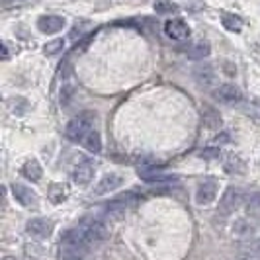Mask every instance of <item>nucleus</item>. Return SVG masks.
<instances>
[{
    "mask_svg": "<svg viewBox=\"0 0 260 260\" xmlns=\"http://www.w3.org/2000/svg\"><path fill=\"white\" fill-rule=\"evenodd\" d=\"M88 250H90V245L84 241V237L80 235L78 227L67 231L61 237V247H59L61 260H84Z\"/></svg>",
    "mask_w": 260,
    "mask_h": 260,
    "instance_id": "obj_1",
    "label": "nucleus"
},
{
    "mask_svg": "<svg viewBox=\"0 0 260 260\" xmlns=\"http://www.w3.org/2000/svg\"><path fill=\"white\" fill-rule=\"evenodd\" d=\"M94 119H96V112H82V114L75 116L69 121V125H67V139L75 141V143H82L84 137L92 131Z\"/></svg>",
    "mask_w": 260,
    "mask_h": 260,
    "instance_id": "obj_2",
    "label": "nucleus"
},
{
    "mask_svg": "<svg viewBox=\"0 0 260 260\" xmlns=\"http://www.w3.org/2000/svg\"><path fill=\"white\" fill-rule=\"evenodd\" d=\"M78 231L80 235L84 237V241L94 247V245H98V243H102L108 239V225L104 221H100V219H88V221H84L82 225H78Z\"/></svg>",
    "mask_w": 260,
    "mask_h": 260,
    "instance_id": "obj_3",
    "label": "nucleus"
},
{
    "mask_svg": "<svg viewBox=\"0 0 260 260\" xmlns=\"http://www.w3.org/2000/svg\"><path fill=\"white\" fill-rule=\"evenodd\" d=\"M243 202V190L237 188V186H229L225 192H223L221 200H219V206H217V213L221 217H227L235 213V209L241 206Z\"/></svg>",
    "mask_w": 260,
    "mask_h": 260,
    "instance_id": "obj_4",
    "label": "nucleus"
},
{
    "mask_svg": "<svg viewBox=\"0 0 260 260\" xmlns=\"http://www.w3.org/2000/svg\"><path fill=\"white\" fill-rule=\"evenodd\" d=\"M137 176L149 184H169L178 180V176H174V174H165L162 167H151V165L139 167L137 169Z\"/></svg>",
    "mask_w": 260,
    "mask_h": 260,
    "instance_id": "obj_5",
    "label": "nucleus"
},
{
    "mask_svg": "<svg viewBox=\"0 0 260 260\" xmlns=\"http://www.w3.org/2000/svg\"><path fill=\"white\" fill-rule=\"evenodd\" d=\"M135 200H137V198H135L133 192L117 196V198H114L110 204H106L104 206L106 215H112V217H121V215H125V213H127V209L133 208Z\"/></svg>",
    "mask_w": 260,
    "mask_h": 260,
    "instance_id": "obj_6",
    "label": "nucleus"
},
{
    "mask_svg": "<svg viewBox=\"0 0 260 260\" xmlns=\"http://www.w3.org/2000/svg\"><path fill=\"white\" fill-rule=\"evenodd\" d=\"M194 75L196 84L202 88V90H209V88H215L217 86V73L211 65H200L192 71Z\"/></svg>",
    "mask_w": 260,
    "mask_h": 260,
    "instance_id": "obj_7",
    "label": "nucleus"
},
{
    "mask_svg": "<svg viewBox=\"0 0 260 260\" xmlns=\"http://www.w3.org/2000/svg\"><path fill=\"white\" fill-rule=\"evenodd\" d=\"M94 172H96V169H94L92 160H80L77 165V169L73 170V182H75V186L86 188L92 182V178H94Z\"/></svg>",
    "mask_w": 260,
    "mask_h": 260,
    "instance_id": "obj_8",
    "label": "nucleus"
},
{
    "mask_svg": "<svg viewBox=\"0 0 260 260\" xmlns=\"http://www.w3.org/2000/svg\"><path fill=\"white\" fill-rule=\"evenodd\" d=\"M123 184V176L121 174H114V172H110V174H106L100 178V182L96 184V188H94V192L92 196H108L112 194V192H116L117 188Z\"/></svg>",
    "mask_w": 260,
    "mask_h": 260,
    "instance_id": "obj_9",
    "label": "nucleus"
},
{
    "mask_svg": "<svg viewBox=\"0 0 260 260\" xmlns=\"http://www.w3.org/2000/svg\"><path fill=\"white\" fill-rule=\"evenodd\" d=\"M165 34L174 41H184L190 38V26L184 22L182 18H174L165 24Z\"/></svg>",
    "mask_w": 260,
    "mask_h": 260,
    "instance_id": "obj_10",
    "label": "nucleus"
},
{
    "mask_svg": "<svg viewBox=\"0 0 260 260\" xmlns=\"http://www.w3.org/2000/svg\"><path fill=\"white\" fill-rule=\"evenodd\" d=\"M215 98H217L221 104L233 106V104H239V102L243 100V92H241L239 86H235V84H221V86L215 90Z\"/></svg>",
    "mask_w": 260,
    "mask_h": 260,
    "instance_id": "obj_11",
    "label": "nucleus"
},
{
    "mask_svg": "<svg viewBox=\"0 0 260 260\" xmlns=\"http://www.w3.org/2000/svg\"><path fill=\"white\" fill-rule=\"evenodd\" d=\"M65 26L67 22L63 16H41L38 20V29L41 34H47V36L59 34Z\"/></svg>",
    "mask_w": 260,
    "mask_h": 260,
    "instance_id": "obj_12",
    "label": "nucleus"
},
{
    "mask_svg": "<svg viewBox=\"0 0 260 260\" xmlns=\"http://www.w3.org/2000/svg\"><path fill=\"white\" fill-rule=\"evenodd\" d=\"M26 231L31 237H38V239H47L53 233V221L49 219H43V217H36V219H29L26 225Z\"/></svg>",
    "mask_w": 260,
    "mask_h": 260,
    "instance_id": "obj_13",
    "label": "nucleus"
},
{
    "mask_svg": "<svg viewBox=\"0 0 260 260\" xmlns=\"http://www.w3.org/2000/svg\"><path fill=\"white\" fill-rule=\"evenodd\" d=\"M10 190H12V196L16 198V202L22 204V206L29 208V206H36V204H38V196H36V192H34L31 188L24 186V184L14 182L12 186H10Z\"/></svg>",
    "mask_w": 260,
    "mask_h": 260,
    "instance_id": "obj_14",
    "label": "nucleus"
},
{
    "mask_svg": "<svg viewBox=\"0 0 260 260\" xmlns=\"http://www.w3.org/2000/svg\"><path fill=\"white\" fill-rule=\"evenodd\" d=\"M217 196V182L215 180H208V182L200 184L196 190V204L200 206H208L215 200Z\"/></svg>",
    "mask_w": 260,
    "mask_h": 260,
    "instance_id": "obj_15",
    "label": "nucleus"
},
{
    "mask_svg": "<svg viewBox=\"0 0 260 260\" xmlns=\"http://www.w3.org/2000/svg\"><path fill=\"white\" fill-rule=\"evenodd\" d=\"M209 53H211V47H209L208 41H196L184 49V55L188 59H206V57H209Z\"/></svg>",
    "mask_w": 260,
    "mask_h": 260,
    "instance_id": "obj_16",
    "label": "nucleus"
},
{
    "mask_svg": "<svg viewBox=\"0 0 260 260\" xmlns=\"http://www.w3.org/2000/svg\"><path fill=\"white\" fill-rule=\"evenodd\" d=\"M82 145H84L86 151H90L92 155H98V153L102 151V137H100V133L96 129H92L90 133L84 137Z\"/></svg>",
    "mask_w": 260,
    "mask_h": 260,
    "instance_id": "obj_17",
    "label": "nucleus"
},
{
    "mask_svg": "<svg viewBox=\"0 0 260 260\" xmlns=\"http://www.w3.org/2000/svg\"><path fill=\"white\" fill-rule=\"evenodd\" d=\"M22 174H24V178H27V180L38 182L39 178H41V174H43V170H41L38 160H27L26 165L22 167Z\"/></svg>",
    "mask_w": 260,
    "mask_h": 260,
    "instance_id": "obj_18",
    "label": "nucleus"
},
{
    "mask_svg": "<svg viewBox=\"0 0 260 260\" xmlns=\"http://www.w3.org/2000/svg\"><path fill=\"white\" fill-rule=\"evenodd\" d=\"M221 22H223V27L227 29V31H241L243 29V20H241V16H237V14H229L225 12L221 16Z\"/></svg>",
    "mask_w": 260,
    "mask_h": 260,
    "instance_id": "obj_19",
    "label": "nucleus"
},
{
    "mask_svg": "<svg viewBox=\"0 0 260 260\" xmlns=\"http://www.w3.org/2000/svg\"><path fill=\"white\" fill-rule=\"evenodd\" d=\"M247 213H248V217L260 219V192H254V194L248 196V200H247Z\"/></svg>",
    "mask_w": 260,
    "mask_h": 260,
    "instance_id": "obj_20",
    "label": "nucleus"
},
{
    "mask_svg": "<svg viewBox=\"0 0 260 260\" xmlns=\"http://www.w3.org/2000/svg\"><path fill=\"white\" fill-rule=\"evenodd\" d=\"M63 47H65V39H53V41H47V43H45L43 53L53 57V55H57L59 51H63Z\"/></svg>",
    "mask_w": 260,
    "mask_h": 260,
    "instance_id": "obj_21",
    "label": "nucleus"
},
{
    "mask_svg": "<svg viewBox=\"0 0 260 260\" xmlns=\"http://www.w3.org/2000/svg\"><path fill=\"white\" fill-rule=\"evenodd\" d=\"M155 10L156 14H172L178 12V6L170 0H158V2H155Z\"/></svg>",
    "mask_w": 260,
    "mask_h": 260,
    "instance_id": "obj_22",
    "label": "nucleus"
},
{
    "mask_svg": "<svg viewBox=\"0 0 260 260\" xmlns=\"http://www.w3.org/2000/svg\"><path fill=\"white\" fill-rule=\"evenodd\" d=\"M225 170H227L229 174H233V172H237V174H243V172H245V165H243L239 158L231 156V158L225 162Z\"/></svg>",
    "mask_w": 260,
    "mask_h": 260,
    "instance_id": "obj_23",
    "label": "nucleus"
},
{
    "mask_svg": "<svg viewBox=\"0 0 260 260\" xmlns=\"http://www.w3.org/2000/svg\"><path fill=\"white\" fill-rule=\"evenodd\" d=\"M200 156H202V158H215V156H219V149L208 147V149H204V151L200 153Z\"/></svg>",
    "mask_w": 260,
    "mask_h": 260,
    "instance_id": "obj_24",
    "label": "nucleus"
},
{
    "mask_svg": "<svg viewBox=\"0 0 260 260\" xmlns=\"http://www.w3.org/2000/svg\"><path fill=\"white\" fill-rule=\"evenodd\" d=\"M254 108H256V117L260 119V100H256V102H254Z\"/></svg>",
    "mask_w": 260,
    "mask_h": 260,
    "instance_id": "obj_25",
    "label": "nucleus"
},
{
    "mask_svg": "<svg viewBox=\"0 0 260 260\" xmlns=\"http://www.w3.org/2000/svg\"><path fill=\"white\" fill-rule=\"evenodd\" d=\"M2 51H4V59H8V47L2 43Z\"/></svg>",
    "mask_w": 260,
    "mask_h": 260,
    "instance_id": "obj_26",
    "label": "nucleus"
}]
</instances>
